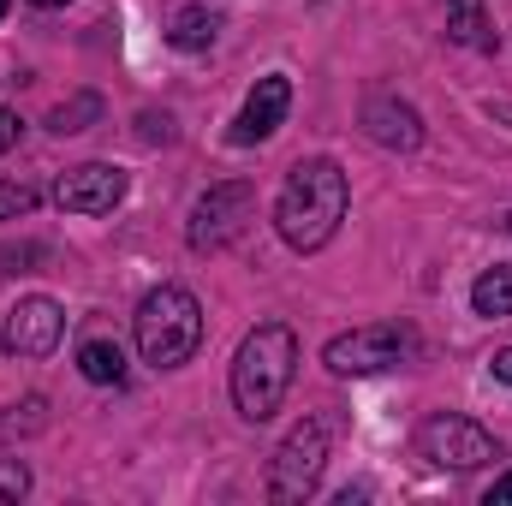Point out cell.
I'll use <instances>...</instances> for the list:
<instances>
[{"instance_id":"1","label":"cell","mask_w":512,"mask_h":506,"mask_svg":"<svg viewBox=\"0 0 512 506\" xmlns=\"http://www.w3.org/2000/svg\"><path fill=\"white\" fill-rule=\"evenodd\" d=\"M346 209H352V179H346V167H340L334 155H310V161H298V167L286 173V185H280V197H274V227H280V239H286L292 251H322V245L340 233Z\"/></svg>"},{"instance_id":"2","label":"cell","mask_w":512,"mask_h":506,"mask_svg":"<svg viewBox=\"0 0 512 506\" xmlns=\"http://www.w3.org/2000/svg\"><path fill=\"white\" fill-rule=\"evenodd\" d=\"M298 376V334L286 322H256L233 358V405L245 423H268Z\"/></svg>"},{"instance_id":"3","label":"cell","mask_w":512,"mask_h":506,"mask_svg":"<svg viewBox=\"0 0 512 506\" xmlns=\"http://www.w3.org/2000/svg\"><path fill=\"white\" fill-rule=\"evenodd\" d=\"M131 334H137V352L149 370H179L203 346V304L185 286H155V292H143Z\"/></svg>"},{"instance_id":"4","label":"cell","mask_w":512,"mask_h":506,"mask_svg":"<svg viewBox=\"0 0 512 506\" xmlns=\"http://www.w3.org/2000/svg\"><path fill=\"white\" fill-rule=\"evenodd\" d=\"M328 441H334L328 417H298L286 429V441L274 447V459H268V501L280 506L310 501L322 489V471H328Z\"/></svg>"},{"instance_id":"5","label":"cell","mask_w":512,"mask_h":506,"mask_svg":"<svg viewBox=\"0 0 512 506\" xmlns=\"http://www.w3.org/2000/svg\"><path fill=\"white\" fill-rule=\"evenodd\" d=\"M417 453H423L435 471H477V465L501 459L495 435H489L483 423L459 417V411H435V417H423V423H417Z\"/></svg>"},{"instance_id":"6","label":"cell","mask_w":512,"mask_h":506,"mask_svg":"<svg viewBox=\"0 0 512 506\" xmlns=\"http://www.w3.org/2000/svg\"><path fill=\"white\" fill-rule=\"evenodd\" d=\"M251 215H256V185L251 179H221V185H209V191L191 203L185 239H191V251H221V245H233V239L245 233Z\"/></svg>"},{"instance_id":"7","label":"cell","mask_w":512,"mask_h":506,"mask_svg":"<svg viewBox=\"0 0 512 506\" xmlns=\"http://www.w3.org/2000/svg\"><path fill=\"white\" fill-rule=\"evenodd\" d=\"M411 328H399V322H370V328H352V334H340V340H328V352H322V364L334 370V376H382L393 364H405L411 358Z\"/></svg>"},{"instance_id":"8","label":"cell","mask_w":512,"mask_h":506,"mask_svg":"<svg viewBox=\"0 0 512 506\" xmlns=\"http://www.w3.org/2000/svg\"><path fill=\"white\" fill-rule=\"evenodd\" d=\"M131 191V173L114 161H84V167H66L60 185H54V203L66 215H114Z\"/></svg>"},{"instance_id":"9","label":"cell","mask_w":512,"mask_h":506,"mask_svg":"<svg viewBox=\"0 0 512 506\" xmlns=\"http://www.w3.org/2000/svg\"><path fill=\"white\" fill-rule=\"evenodd\" d=\"M60 334H66V310L36 292V298H18L12 304L0 346H6V358H48L60 346Z\"/></svg>"},{"instance_id":"10","label":"cell","mask_w":512,"mask_h":506,"mask_svg":"<svg viewBox=\"0 0 512 506\" xmlns=\"http://www.w3.org/2000/svg\"><path fill=\"white\" fill-rule=\"evenodd\" d=\"M286 108H292V78H286V72L256 78V90L245 96V108H239V120L227 131V143H239V149L268 143V137L280 131V120H286Z\"/></svg>"},{"instance_id":"11","label":"cell","mask_w":512,"mask_h":506,"mask_svg":"<svg viewBox=\"0 0 512 506\" xmlns=\"http://www.w3.org/2000/svg\"><path fill=\"white\" fill-rule=\"evenodd\" d=\"M364 137L382 143V149H417L423 143V114L411 102L376 90V96H364Z\"/></svg>"},{"instance_id":"12","label":"cell","mask_w":512,"mask_h":506,"mask_svg":"<svg viewBox=\"0 0 512 506\" xmlns=\"http://www.w3.org/2000/svg\"><path fill=\"white\" fill-rule=\"evenodd\" d=\"M215 36H221V18H215L209 6H179L173 24H167V42H173L179 54H203Z\"/></svg>"},{"instance_id":"13","label":"cell","mask_w":512,"mask_h":506,"mask_svg":"<svg viewBox=\"0 0 512 506\" xmlns=\"http://www.w3.org/2000/svg\"><path fill=\"white\" fill-rule=\"evenodd\" d=\"M471 310L489 316V322H507L512 316V262H495V268L477 274V286H471Z\"/></svg>"},{"instance_id":"14","label":"cell","mask_w":512,"mask_h":506,"mask_svg":"<svg viewBox=\"0 0 512 506\" xmlns=\"http://www.w3.org/2000/svg\"><path fill=\"white\" fill-rule=\"evenodd\" d=\"M447 36H453L459 48L495 54V30H489V18H483V0H447Z\"/></svg>"},{"instance_id":"15","label":"cell","mask_w":512,"mask_h":506,"mask_svg":"<svg viewBox=\"0 0 512 506\" xmlns=\"http://www.w3.org/2000/svg\"><path fill=\"white\" fill-rule=\"evenodd\" d=\"M78 370H84V381H96V387H120L126 381V352L114 340H84L78 346Z\"/></svg>"},{"instance_id":"16","label":"cell","mask_w":512,"mask_h":506,"mask_svg":"<svg viewBox=\"0 0 512 506\" xmlns=\"http://www.w3.org/2000/svg\"><path fill=\"white\" fill-rule=\"evenodd\" d=\"M96 114H102V102L96 96H78V102H66V108L48 114V131H60V137L66 131H84V120H96Z\"/></svg>"},{"instance_id":"17","label":"cell","mask_w":512,"mask_h":506,"mask_svg":"<svg viewBox=\"0 0 512 506\" xmlns=\"http://www.w3.org/2000/svg\"><path fill=\"white\" fill-rule=\"evenodd\" d=\"M30 495V465L24 459H0V506H18Z\"/></svg>"},{"instance_id":"18","label":"cell","mask_w":512,"mask_h":506,"mask_svg":"<svg viewBox=\"0 0 512 506\" xmlns=\"http://www.w3.org/2000/svg\"><path fill=\"white\" fill-rule=\"evenodd\" d=\"M36 209V185H18V179H0V221H18Z\"/></svg>"},{"instance_id":"19","label":"cell","mask_w":512,"mask_h":506,"mask_svg":"<svg viewBox=\"0 0 512 506\" xmlns=\"http://www.w3.org/2000/svg\"><path fill=\"white\" fill-rule=\"evenodd\" d=\"M12 143H18V114H12V108H0V155H6Z\"/></svg>"},{"instance_id":"20","label":"cell","mask_w":512,"mask_h":506,"mask_svg":"<svg viewBox=\"0 0 512 506\" xmlns=\"http://www.w3.org/2000/svg\"><path fill=\"white\" fill-rule=\"evenodd\" d=\"M483 506H512V471L495 483V489H489V495H483Z\"/></svg>"},{"instance_id":"21","label":"cell","mask_w":512,"mask_h":506,"mask_svg":"<svg viewBox=\"0 0 512 506\" xmlns=\"http://www.w3.org/2000/svg\"><path fill=\"white\" fill-rule=\"evenodd\" d=\"M489 370H495V381H507V387H512V346H507V352H495V364H489Z\"/></svg>"},{"instance_id":"22","label":"cell","mask_w":512,"mask_h":506,"mask_svg":"<svg viewBox=\"0 0 512 506\" xmlns=\"http://www.w3.org/2000/svg\"><path fill=\"white\" fill-rule=\"evenodd\" d=\"M30 6H66V0H30Z\"/></svg>"},{"instance_id":"23","label":"cell","mask_w":512,"mask_h":506,"mask_svg":"<svg viewBox=\"0 0 512 506\" xmlns=\"http://www.w3.org/2000/svg\"><path fill=\"white\" fill-rule=\"evenodd\" d=\"M6 6H12V0H0V18H6Z\"/></svg>"},{"instance_id":"24","label":"cell","mask_w":512,"mask_h":506,"mask_svg":"<svg viewBox=\"0 0 512 506\" xmlns=\"http://www.w3.org/2000/svg\"><path fill=\"white\" fill-rule=\"evenodd\" d=\"M507 233H512V215H507Z\"/></svg>"}]
</instances>
